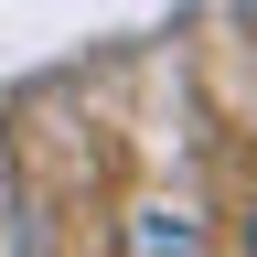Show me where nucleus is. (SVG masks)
<instances>
[{"label":"nucleus","instance_id":"obj_2","mask_svg":"<svg viewBox=\"0 0 257 257\" xmlns=\"http://www.w3.org/2000/svg\"><path fill=\"white\" fill-rule=\"evenodd\" d=\"M246 246H257V225H246Z\"/></svg>","mask_w":257,"mask_h":257},{"label":"nucleus","instance_id":"obj_1","mask_svg":"<svg viewBox=\"0 0 257 257\" xmlns=\"http://www.w3.org/2000/svg\"><path fill=\"white\" fill-rule=\"evenodd\" d=\"M128 246H204V225L172 214V204H140V214H128Z\"/></svg>","mask_w":257,"mask_h":257}]
</instances>
